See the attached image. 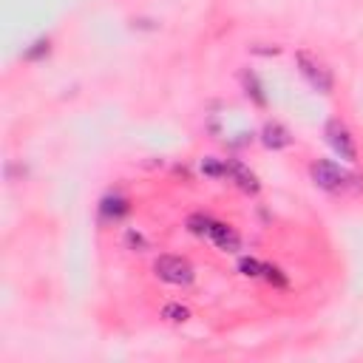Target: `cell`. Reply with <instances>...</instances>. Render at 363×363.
<instances>
[{
  "instance_id": "1",
  "label": "cell",
  "mask_w": 363,
  "mask_h": 363,
  "mask_svg": "<svg viewBox=\"0 0 363 363\" xmlns=\"http://www.w3.org/2000/svg\"><path fill=\"white\" fill-rule=\"evenodd\" d=\"M309 173H312V182H315L320 190H326V193H346V190L354 187V176L346 173L340 164H335V162H329V159L312 162Z\"/></svg>"
},
{
  "instance_id": "9",
  "label": "cell",
  "mask_w": 363,
  "mask_h": 363,
  "mask_svg": "<svg viewBox=\"0 0 363 363\" xmlns=\"http://www.w3.org/2000/svg\"><path fill=\"white\" fill-rule=\"evenodd\" d=\"M162 318L170 320V323H182V320L190 318V312H187V306H182V303H164V306H162Z\"/></svg>"
},
{
  "instance_id": "6",
  "label": "cell",
  "mask_w": 363,
  "mask_h": 363,
  "mask_svg": "<svg viewBox=\"0 0 363 363\" xmlns=\"http://www.w3.org/2000/svg\"><path fill=\"white\" fill-rule=\"evenodd\" d=\"M227 164V173L224 176H230L241 190H247V193H255L258 190V179H255V173L250 170V167H244L241 162H235V159H230V162H224Z\"/></svg>"
},
{
  "instance_id": "7",
  "label": "cell",
  "mask_w": 363,
  "mask_h": 363,
  "mask_svg": "<svg viewBox=\"0 0 363 363\" xmlns=\"http://www.w3.org/2000/svg\"><path fill=\"white\" fill-rule=\"evenodd\" d=\"M261 139H264V145L272 147V150H281V147H286V145L292 142L289 130H286L281 122H267L264 130H261Z\"/></svg>"
},
{
  "instance_id": "3",
  "label": "cell",
  "mask_w": 363,
  "mask_h": 363,
  "mask_svg": "<svg viewBox=\"0 0 363 363\" xmlns=\"http://www.w3.org/2000/svg\"><path fill=\"white\" fill-rule=\"evenodd\" d=\"M323 136L326 142L335 147V153L346 162H357V145H354V136L349 133V128L340 122V119H329L326 128H323Z\"/></svg>"
},
{
  "instance_id": "10",
  "label": "cell",
  "mask_w": 363,
  "mask_h": 363,
  "mask_svg": "<svg viewBox=\"0 0 363 363\" xmlns=\"http://www.w3.org/2000/svg\"><path fill=\"white\" fill-rule=\"evenodd\" d=\"M241 79H244V85H247V94H252V96H255V102H264V94H261V85H258V79H255L252 74H244Z\"/></svg>"
},
{
  "instance_id": "8",
  "label": "cell",
  "mask_w": 363,
  "mask_h": 363,
  "mask_svg": "<svg viewBox=\"0 0 363 363\" xmlns=\"http://www.w3.org/2000/svg\"><path fill=\"white\" fill-rule=\"evenodd\" d=\"M125 213H128V199L119 196V193H111V196H105L99 201V216L105 221H119Z\"/></svg>"
},
{
  "instance_id": "5",
  "label": "cell",
  "mask_w": 363,
  "mask_h": 363,
  "mask_svg": "<svg viewBox=\"0 0 363 363\" xmlns=\"http://www.w3.org/2000/svg\"><path fill=\"white\" fill-rule=\"evenodd\" d=\"M201 238H210L218 250H224V252H238L241 250V238H238V233L233 230V227H227V224H221V221H207V230H204V235Z\"/></svg>"
},
{
  "instance_id": "4",
  "label": "cell",
  "mask_w": 363,
  "mask_h": 363,
  "mask_svg": "<svg viewBox=\"0 0 363 363\" xmlns=\"http://www.w3.org/2000/svg\"><path fill=\"white\" fill-rule=\"evenodd\" d=\"M295 62H298L301 77H303L315 91H320V94H329V91H332V74H329V68H323V62H318L315 57H309V54H303V51L295 57Z\"/></svg>"
},
{
  "instance_id": "2",
  "label": "cell",
  "mask_w": 363,
  "mask_h": 363,
  "mask_svg": "<svg viewBox=\"0 0 363 363\" xmlns=\"http://www.w3.org/2000/svg\"><path fill=\"white\" fill-rule=\"evenodd\" d=\"M153 269L164 284H173V286H190L196 278L193 264L182 255H159L153 261Z\"/></svg>"
},
{
  "instance_id": "11",
  "label": "cell",
  "mask_w": 363,
  "mask_h": 363,
  "mask_svg": "<svg viewBox=\"0 0 363 363\" xmlns=\"http://www.w3.org/2000/svg\"><path fill=\"white\" fill-rule=\"evenodd\" d=\"M125 244L128 247H139V250H147V241L142 238V233H136V230H128V235H125Z\"/></svg>"
}]
</instances>
